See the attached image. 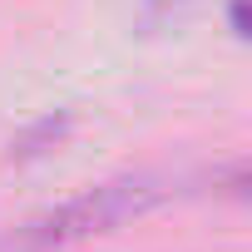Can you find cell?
Listing matches in <instances>:
<instances>
[{
  "label": "cell",
  "instance_id": "1",
  "mask_svg": "<svg viewBox=\"0 0 252 252\" xmlns=\"http://www.w3.org/2000/svg\"><path fill=\"white\" fill-rule=\"evenodd\" d=\"M158 198H163V183L149 178V173H139V178H109V183H99V188H89V193H79V198H69V203L30 218L15 232L10 252H60V247L89 242L99 232H114L119 222L149 213Z\"/></svg>",
  "mask_w": 252,
  "mask_h": 252
},
{
  "label": "cell",
  "instance_id": "2",
  "mask_svg": "<svg viewBox=\"0 0 252 252\" xmlns=\"http://www.w3.org/2000/svg\"><path fill=\"white\" fill-rule=\"evenodd\" d=\"M69 129H74V114H45V119H35L30 129L10 144V163H30V158H45L50 149H60L64 139H69Z\"/></svg>",
  "mask_w": 252,
  "mask_h": 252
},
{
  "label": "cell",
  "instance_id": "3",
  "mask_svg": "<svg viewBox=\"0 0 252 252\" xmlns=\"http://www.w3.org/2000/svg\"><path fill=\"white\" fill-rule=\"evenodd\" d=\"M232 25L242 35H252V0H237V5H232Z\"/></svg>",
  "mask_w": 252,
  "mask_h": 252
},
{
  "label": "cell",
  "instance_id": "4",
  "mask_svg": "<svg viewBox=\"0 0 252 252\" xmlns=\"http://www.w3.org/2000/svg\"><path fill=\"white\" fill-rule=\"evenodd\" d=\"M154 5H173V0H154Z\"/></svg>",
  "mask_w": 252,
  "mask_h": 252
}]
</instances>
